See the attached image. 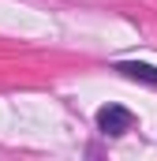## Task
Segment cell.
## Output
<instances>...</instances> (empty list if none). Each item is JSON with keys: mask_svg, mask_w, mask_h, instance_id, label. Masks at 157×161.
<instances>
[{"mask_svg": "<svg viewBox=\"0 0 157 161\" xmlns=\"http://www.w3.org/2000/svg\"><path fill=\"white\" fill-rule=\"evenodd\" d=\"M97 127H101V135H127L131 127H135V113H127L123 105H105V109H97Z\"/></svg>", "mask_w": 157, "mask_h": 161, "instance_id": "6da1fadb", "label": "cell"}, {"mask_svg": "<svg viewBox=\"0 0 157 161\" xmlns=\"http://www.w3.org/2000/svg\"><path fill=\"white\" fill-rule=\"evenodd\" d=\"M120 75H127V79L135 82H150V86H157V68L154 64H138V60H123V64H116Z\"/></svg>", "mask_w": 157, "mask_h": 161, "instance_id": "7a4b0ae2", "label": "cell"}]
</instances>
